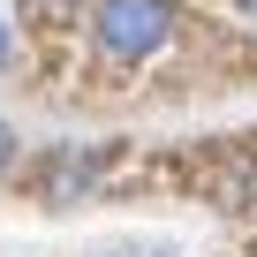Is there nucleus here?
<instances>
[{
  "instance_id": "423d86ee",
  "label": "nucleus",
  "mask_w": 257,
  "mask_h": 257,
  "mask_svg": "<svg viewBox=\"0 0 257 257\" xmlns=\"http://www.w3.org/2000/svg\"><path fill=\"white\" fill-rule=\"evenodd\" d=\"M0 61H8V23H0Z\"/></svg>"
},
{
  "instance_id": "7ed1b4c3",
  "label": "nucleus",
  "mask_w": 257,
  "mask_h": 257,
  "mask_svg": "<svg viewBox=\"0 0 257 257\" xmlns=\"http://www.w3.org/2000/svg\"><path fill=\"white\" fill-rule=\"evenodd\" d=\"M8 159H16V128L0 121V174H8Z\"/></svg>"
},
{
  "instance_id": "20e7f679",
  "label": "nucleus",
  "mask_w": 257,
  "mask_h": 257,
  "mask_svg": "<svg viewBox=\"0 0 257 257\" xmlns=\"http://www.w3.org/2000/svg\"><path fill=\"white\" fill-rule=\"evenodd\" d=\"M234 8H242V16H249V23H257V0H234Z\"/></svg>"
},
{
  "instance_id": "f257e3e1",
  "label": "nucleus",
  "mask_w": 257,
  "mask_h": 257,
  "mask_svg": "<svg viewBox=\"0 0 257 257\" xmlns=\"http://www.w3.org/2000/svg\"><path fill=\"white\" fill-rule=\"evenodd\" d=\"M167 31H174V8H167V0H98V8H91V38H98V53H113V61L159 53Z\"/></svg>"
},
{
  "instance_id": "f03ea898",
  "label": "nucleus",
  "mask_w": 257,
  "mask_h": 257,
  "mask_svg": "<svg viewBox=\"0 0 257 257\" xmlns=\"http://www.w3.org/2000/svg\"><path fill=\"white\" fill-rule=\"evenodd\" d=\"M98 167H106V152H76V144H61L53 159H46V197L53 204H76V197H91V182H98Z\"/></svg>"
},
{
  "instance_id": "39448f33",
  "label": "nucleus",
  "mask_w": 257,
  "mask_h": 257,
  "mask_svg": "<svg viewBox=\"0 0 257 257\" xmlns=\"http://www.w3.org/2000/svg\"><path fill=\"white\" fill-rule=\"evenodd\" d=\"M121 257H167V249H121Z\"/></svg>"
}]
</instances>
